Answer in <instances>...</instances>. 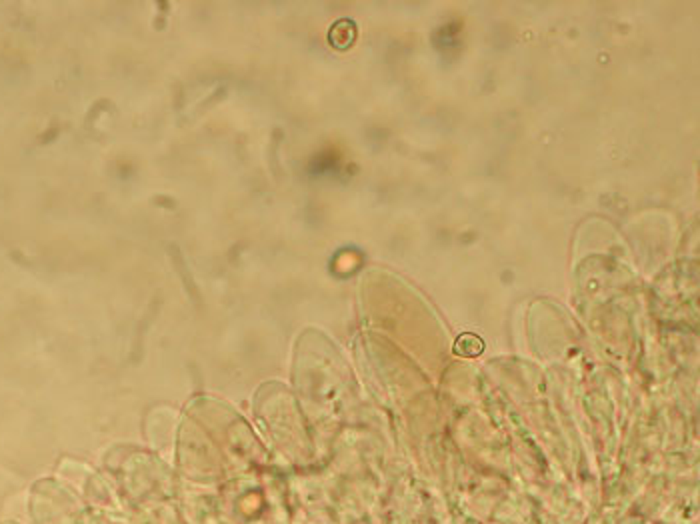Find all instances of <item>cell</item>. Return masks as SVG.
<instances>
[{
	"label": "cell",
	"instance_id": "1",
	"mask_svg": "<svg viewBox=\"0 0 700 524\" xmlns=\"http://www.w3.org/2000/svg\"><path fill=\"white\" fill-rule=\"evenodd\" d=\"M482 348H484V344L474 334H465L457 341V353L465 354V356H477L482 353Z\"/></svg>",
	"mask_w": 700,
	"mask_h": 524
}]
</instances>
